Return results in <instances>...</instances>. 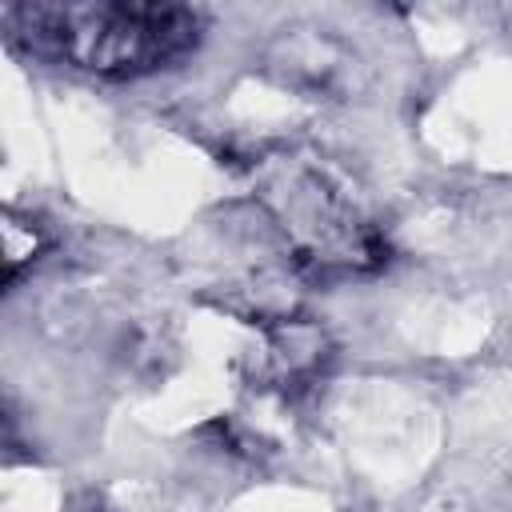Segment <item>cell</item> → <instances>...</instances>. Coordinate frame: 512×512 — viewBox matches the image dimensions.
Instances as JSON below:
<instances>
[{
	"instance_id": "6da1fadb",
	"label": "cell",
	"mask_w": 512,
	"mask_h": 512,
	"mask_svg": "<svg viewBox=\"0 0 512 512\" xmlns=\"http://www.w3.org/2000/svg\"><path fill=\"white\" fill-rule=\"evenodd\" d=\"M8 36L36 56L96 76L156 72L200 40V12L180 4H24L8 8Z\"/></svg>"
},
{
	"instance_id": "7a4b0ae2",
	"label": "cell",
	"mask_w": 512,
	"mask_h": 512,
	"mask_svg": "<svg viewBox=\"0 0 512 512\" xmlns=\"http://www.w3.org/2000/svg\"><path fill=\"white\" fill-rule=\"evenodd\" d=\"M44 248H48V236H44V228L32 216H16V212L4 216V264H8V280L24 264H32Z\"/></svg>"
}]
</instances>
